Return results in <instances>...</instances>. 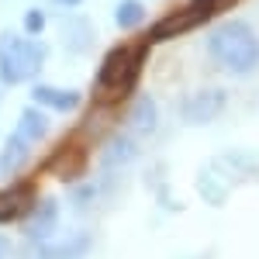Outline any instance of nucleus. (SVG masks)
Segmentation results:
<instances>
[{"mask_svg": "<svg viewBox=\"0 0 259 259\" xmlns=\"http://www.w3.org/2000/svg\"><path fill=\"white\" fill-rule=\"evenodd\" d=\"M211 56L232 76H249L259 66V38L245 21H225L207 41Z\"/></svg>", "mask_w": 259, "mask_h": 259, "instance_id": "f257e3e1", "label": "nucleus"}, {"mask_svg": "<svg viewBox=\"0 0 259 259\" xmlns=\"http://www.w3.org/2000/svg\"><path fill=\"white\" fill-rule=\"evenodd\" d=\"M45 66V45L31 38H21L7 31L0 38V80L4 83H24L35 80Z\"/></svg>", "mask_w": 259, "mask_h": 259, "instance_id": "f03ea898", "label": "nucleus"}, {"mask_svg": "<svg viewBox=\"0 0 259 259\" xmlns=\"http://www.w3.org/2000/svg\"><path fill=\"white\" fill-rule=\"evenodd\" d=\"M142 59H145V49H142V45H114V49L104 56V62H100V69H97L100 94L124 97V94L135 87Z\"/></svg>", "mask_w": 259, "mask_h": 259, "instance_id": "7ed1b4c3", "label": "nucleus"}, {"mask_svg": "<svg viewBox=\"0 0 259 259\" xmlns=\"http://www.w3.org/2000/svg\"><path fill=\"white\" fill-rule=\"evenodd\" d=\"M204 21H211V14L204 11V7H197L194 0L183 7V11H177V14H169V18H162L156 28H152V41H169L177 38V35H183V31H190V28H197V24H204Z\"/></svg>", "mask_w": 259, "mask_h": 259, "instance_id": "20e7f679", "label": "nucleus"}, {"mask_svg": "<svg viewBox=\"0 0 259 259\" xmlns=\"http://www.w3.org/2000/svg\"><path fill=\"white\" fill-rule=\"evenodd\" d=\"M225 111V90H200L183 104V121L190 124H207Z\"/></svg>", "mask_w": 259, "mask_h": 259, "instance_id": "39448f33", "label": "nucleus"}, {"mask_svg": "<svg viewBox=\"0 0 259 259\" xmlns=\"http://www.w3.org/2000/svg\"><path fill=\"white\" fill-rule=\"evenodd\" d=\"M56 225H59V204L49 197V200H38V204L28 211L24 232H28L35 242H41V239H49V235L56 232Z\"/></svg>", "mask_w": 259, "mask_h": 259, "instance_id": "423d86ee", "label": "nucleus"}, {"mask_svg": "<svg viewBox=\"0 0 259 259\" xmlns=\"http://www.w3.org/2000/svg\"><path fill=\"white\" fill-rule=\"evenodd\" d=\"M90 252V235H69L62 242H41L38 259H83Z\"/></svg>", "mask_w": 259, "mask_h": 259, "instance_id": "0eeeda50", "label": "nucleus"}, {"mask_svg": "<svg viewBox=\"0 0 259 259\" xmlns=\"http://www.w3.org/2000/svg\"><path fill=\"white\" fill-rule=\"evenodd\" d=\"M31 100L35 104H45V107H52V111H76L83 100L76 90H62V87H35L31 90Z\"/></svg>", "mask_w": 259, "mask_h": 259, "instance_id": "6e6552de", "label": "nucleus"}, {"mask_svg": "<svg viewBox=\"0 0 259 259\" xmlns=\"http://www.w3.org/2000/svg\"><path fill=\"white\" fill-rule=\"evenodd\" d=\"M31 207V187H14V190H0V221H14L28 214Z\"/></svg>", "mask_w": 259, "mask_h": 259, "instance_id": "1a4fd4ad", "label": "nucleus"}, {"mask_svg": "<svg viewBox=\"0 0 259 259\" xmlns=\"http://www.w3.org/2000/svg\"><path fill=\"white\" fill-rule=\"evenodd\" d=\"M28 152H31V142L28 139H21L18 132L7 139V145H4V152H0V177L4 173H14L21 162L28 159Z\"/></svg>", "mask_w": 259, "mask_h": 259, "instance_id": "9d476101", "label": "nucleus"}, {"mask_svg": "<svg viewBox=\"0 0 259 259\" xmlns=\"http://www.w3.org/2000/svg\"><path fill=\"white\" fill-rule=\"evenodd\" d=\"M18 135H21V139H28L31 145L41 142L45 135H49V118H45L41 111H35V107H28V111L18 118Z\"/></svg>", "mask_w": 259, "mask_h": 259, "instance_id": "9b49d317", "label": "nucleus"}, {"mask_svg": "<svg viewBox=\"0 0 259 259\" xmlns=\"http://www.w3.org/2000/svg\"><path fill=\"white\" fill-rule=\"evenodd\" d=\"M135 152H139L135 139H114L111 149L104 152V169H121V166H128V162L135 159Z\"/></svg>", "mask_w": 259, "mask_h": 259, "instance_id": "f8f14e48", "label": "nucleus"}, {"mask_svg": "<svg viewBox=\"0 0 259 259\" xmlns=\"http://www.w3.org/2000/svg\"><path fill=\"white\" fill-rule=\"evenodd\" d=\"M132 128L142 132V135H149V132L156 128V104H152L149 97L135 100V107H132Z\"/></svg>", "mask_w": 259, "mask_h": 259, "instance_id": "ddd939ff", "label": "nucleus"}, {"mask_svg": "<svg viewBox=\"0 0 259 259\" xmlns=\"http://www.w3.org/2000/svg\"><path fill=\"white\" fill-rule=\"evenodd\" d=\"M114 21H118L124 31H132V28H139L142 21H145V7H142L139 0H121L118 14H114Z\"/></svg>", "mask_w": 259, "mask_h": 259, "instance_id": "4468645a", "label": "nucleus"}, {"mask_svg": "<svg viewBox=\"0 0 259 259\" xmlns=\"http://www.w3.org/2000/svg\"><path fill=\"white\" fill-rule=\"evenodd\" d=\"M24 28H28L31 35H38L41 28H45V14H41V11H28V14H24Z\"/></svg>", "mask_w": 259, "mask_h": 259, "instance_id": "2eb2a0df", "label": "nucleus"}, {"mask_svg": "<svg viewBox=\"0 0 259 259\" xmlns=\"http://www.w3.org/2000/svg\"><path fill=\"white\" fill-rule=\"evenodd\" d=\"M7 252H11V245H7V239L0 235V259H7Z\"/></svg>", "mask_w": 259, "mask_h": 259, "instance_id": "dca6fc26", "label": "nucleus"}, {"mask_svg": "<svg viewBox=\"0 0 259 259\" xmlns=\"http://www.w3.org/2000/svg\"><path fill=\"white\" fill-rule=\"evenodd\" d=\"M56 4H62V7H76L80 0H56Z\"/></svg>", "mask_w": 259, "mask_h": 259, "instance_id": "f3484780", "label": "nucleus"}]
</instances>
